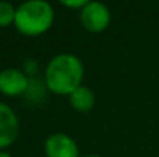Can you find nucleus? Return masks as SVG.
<instances>
[{"label":"nucleus","mask_w":159,"mask_h":157,"mask_svg":"<svg viewBox=\"0 0 159 157\" xmlns=\"http://www.w3.org/2000/svg\"><path fill=\"white\" fill-rule=\"evenodd\" d=\"M111 14L108 6L102 2H88L80 9V22L85 29L91 33H101L110 25Z\"/></svg>","instance_id":"obj_3"},{"label":"nucleus","mask_w":159,"mask_h":157,"mask_svg":"<svg viewBox=\"0 0 159 157\" xmlns=\"http://www.w3.org/2000/svg\"><path fill=\"white\" fill-rule=\"evenodd\" d=\"M60 3L65 5V6H68V8H79V9H82L88 2L87 0H62Z\"/></svg>","instance_id":"obj_10"},{"label":"nucleus","mask_w":159,"mask_h":157,"mask_svg":"<svg viewBox=\"0 0 159 157\" xmlns=\"http://www.w3.org/2000/svg\"><path fill=\"white\" fill-rule=\"evenodd\" d=\"M82 80L84 63L74 54H57L45 68V85L54 94L70 96L79 86H82Z\"/></svg>","instance_id":"obj_1"},{"label":"nucleus","mask_w":159,"mask_h":157,"mask_svg":"<svg viewBox=\"0 0 159 157\" xmlns=\"http://www.w3.org/2000/svg\"><path fill=\"white\" fill-rule=\"evenodd\" d=\"M54 22L53 6L45 0H28L17 6L14 25L19 33L34 37L47 33Z\"/></svg>","instance_id":"obj_2"},{"label":"nucleus","mask_w":159,"mask_h":157,"mask_svg":"<svg viewBox=\"0 0 159 157\" xmlns=\"http://www.w3.org/2000/svg\"><path fill=\"white\" fill-rule=\"evenodd\" d=\"M30 77L23 69L6 68L0 71V93L5 96H20L25 94L30 88Z\"/></svg>","instance_id":"obj_4"},{"label":"nucleus","mask_w":159,"mask_h":157,"mask_svg":"<svg viewBox=\"0 0 159 157\" xmlns=\"http://www.w3.org/2000/svg\"><path fill=\"white\" fill-rule=\"evenodd\" d=\"M0 157H11V156H9L6 151H0Z\"/></svg>","instance_id":"obj_11"},{"label":"nucleus","mask_w":159,"mask_h":157,"mask_svg":"<svg viewBox=\"0 0 159 157\" xmlns=\"http://www.w3.org/2000/svg\"><path fill=\"white\" fill-rule=\"evenodd\" d=\"M47 157H79L76 140L65 133H54L45 140Z\"/></svg>","instance_id":"obj_5"},{"label":"nucleus","mask_w":159,"mask_h":157,"mask_svg":"<svg viewBox=\"0 0 159 157\" xmlns=\"http://www.w3.org/2000/svg\"><path fill=\"white\" fill-rule=\"evenodd\" d=\"M85 157H102V156H98V154H93V156H85Z\"/></svg>","instance_id":"obj_12"},{"label":"nucleus","mask_w":159,"mask_h":157,"mask_svg":"<svg viewBox=\"0 0 159 157\" xmlns=\"http://www.w3.org/2000/svg\"><path fill=\"white\" fill-rule=\"evenodd\" d=\"M70 103L71 106L76 109V111H79V112H88L93 106H94V93L90 89V88H87V86H79L76 91H73L70 96Z\"/></svg>","instance_id":"obj_7"},{"label":"nucleus","mask_w":159,"mask_h":157,"mask_svg":"<svg viewBox=\"0 0 159 157\" xmlns=\"http://www.w3.org/2000/svg\"><path fill=\"white\" fill-rule=\"evenodd\" d=\"M23 72L28 77L36 76V72H37V62L34 59H26L25 60V66H23Z\"/></svg>","instance_id":"obj_9"},{"label":"nucleus","mask_w":159,"mask_h":157,"mask_svg":"<svg viewBox=\"0 0 159 157\" xmlns=\"http://www.w3.org/2000/svg\"><path fill=\"white\" fill-rule=\"evenodd\" d=\"M19 134V119L9 105L0 102V151L12 145Z\"/></svg>","instance_id":"obj_6"},{"label":"nucleus","mask_w":159,"mask_h":157,"mask_svg":"<svg viewBox=\"0 0 159 157\" xmlns=\"http://www.w3.org/2000/svg\"><path fill=\"white\" fill-rule=\"evenodd\" d=\"M16 9L17 8H14L12 3H9V2H0V26L14 25Z\"/></svg>","instance_id":"obj_8"}]
</instances>
